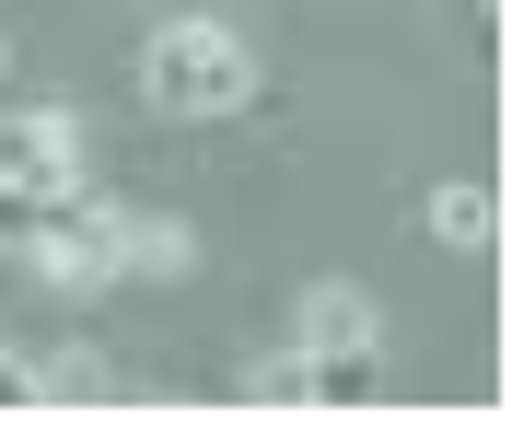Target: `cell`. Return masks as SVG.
<instances>
[{
  "mask_svg": "<svg viewBox=\"0 0 512 442\" xmlns=\"http://www.w3.org/2000/svg\"><path fill=\"white\" fill-rule=\"evenodd\" d=\"M0 408H35V361L24 349H0Z\"/></svg>",
  "mask_w": 512,
  "mask_h": 442,
  "instance_id": "cell-9",
  "label": "cell"
},
{
  "mask_svg": "<svg viewBox=\"0 0 512 442\" xmlns=\"http://www.w3.org/2000/svg\"><path fill=\"white\" fill-rule=\"evenodd\" d=\"M140 94H152L163 117H233V105L256 94V47L233 24H163L152 47H140Z\"/></svg>",
  "mask_w": 512,
  "mask_h": 442,
  "instance_id": "cell-1",
  "label": "cell"
},
{
  "mask_svg": "<svg viewBox=\"0 0 512 442\" xmlns=\"http://www.w3.org/2000/svg\"><path fill=\"white\" fill-rule=\"evenodd\" d=\"M187 256H198V233H187V221L128 210V198H117V280H140V268H187Z\"/></svg>",
  "mask_w": 512,
  "mask_h": 442,
  "instance_id": "cell-5",
  "label": "cell"
},
{
  "mask_svg": "<svg viewBox=\"0 0 512 442\" xmlns=\"http://www.w3.org/2000/svg\"><path fill=\"white\" fill-rule=\"evenodd\" d=\"M24 256H35L59 291H117V198L47 187V198L24 210Z\"/></svg>",
  "mask_w": 512,
  "mask_h": 442,
  "instance_id": "cell-2",
  "label": "cell"
},
{
  "mask_svg": "<svg viewBox=\"0 0 512 442\" xmlns=\"http://www.w3.org/2000/svg\"><path fill=\"white\" fill-rule=\"evenodd\" d=\"M94 384H105L94 349H47V361H35V396H94Z\"/></svg>",
  "mask_w": 512,
  "mask_h": 442,
  "instance_id": "cell-7",
  "label": "cell"
},
{
  "mask_svg": "<svg viewBox=\"0 0 512 442\" xmlns=\"http://www.w3.org/2000/svg\"><path fill=\"white\" fill-rule=\"evenodd\" d=\"M256 396H268V408H315V384H303V349H280V361H256Z\"/></svg>",
  "mask_w": 512,
  "mask_h": 442,
  "instance_id": "cell-8",
  "label": "cell"
},
{
  "mask_svg": "<svg viewBox=\"0 0 512 442\" xmlns=\"http://www.w3.org/2000/svg\"><path fill=\"white\" fill-rule=\"evenodd\" d=\"M326 349H373V303H361L350 280L303 291V361H326Z\"/></svg>",
  "mask_w": 512,
  "mask_h": 442,
  "instance_id": "cell-4",
  "label": "cell"
},
{
  "mask_svg": "<svg viewBox=\"0 0 512 442\" xmlns=\"http://www.w3.org/2000/svg\"><path fill=\"white\" fill-rule=\"evenodd\" d=\"M0 187H82V117L70 105H0Z\"/></svg>",
  "mask_w": 512,
  "mask_h": 442,
  "instance_id": "cell-3",
  "label": "cell"
},
{
  "mask_svg": "<svg viewBox=\"0 0 512 442\" xmlns=\"http://www.w3.org/2000/svg\"><path fill=\"white\" fill-rule=\"evenodd\" d=\"M419 233H431V245H489V233H501V198L489 187H431L419 198Z\"/></svg>",
  "mask_w": 512,
  "mask_h": 442,
  "instance_id": "cell-6",
  "label": "cell"
},
{
  "mask_svg": "<svg viewBox=\"0 0 512 442\" xmlns=\"http://www.w3.org/2000/svg\"><path fill=\"white\" fill-rule=\"evenodd\" d=\"M0 70H12V35H0Z\"/></svg>",
  "mask_w": 512,
  "mask_h": 442,
  "instance_id": "cell-10",
  "label": "cell"
}]
</instances>
